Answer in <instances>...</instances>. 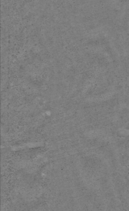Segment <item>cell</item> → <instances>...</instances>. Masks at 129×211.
Returning a JSON list of instances; mask_svg holds the SVG:
<instances>
[{
    "label": "cell",
    "mask_w": 129,
    "mask_h": 211,
    "mask_svg": "<svg viewBox=\"0 0 129 211\" xmlns=\"http://www.w3.org/2000/svg\"><path fill=\"white\" fill-rule=\"evenodd\" d=\"M42 143H29L24 145H21V146H19L17 147H14V150L16 149H24L26 148H34V147H38L42 146Z\"/></svg>",
    "instance_id": "1"
}]
</instances>
